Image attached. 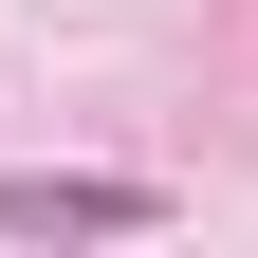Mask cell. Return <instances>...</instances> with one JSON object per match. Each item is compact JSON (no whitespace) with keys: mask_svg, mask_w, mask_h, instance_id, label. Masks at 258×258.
Wrapping results in <instances>:
<instances>
[{"mask_svg":"<svg viewBox=\"0 0 258 258\" xmlns=\"http://www.w3.org/2000/svg\"><path fill=\"white\" fill-rule=\"evenodd\" d=\"M148 184H74V166H37V184H0V240H148Z\"/></svg>","mask_w":258,"mask_h":258,"instance_id":"6da1fadb","label":"cell"}]
</instances>
